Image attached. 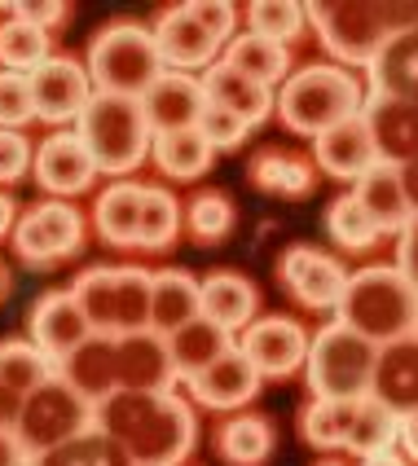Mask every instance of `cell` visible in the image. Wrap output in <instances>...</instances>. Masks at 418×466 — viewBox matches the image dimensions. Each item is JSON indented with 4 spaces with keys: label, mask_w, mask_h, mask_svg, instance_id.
<instances>
[{
    "label": "cell",
    "mask_w": 418,
    "mask_h": 466,
    "mask_svg": "<svg viewBox=\"0 0 418 466\" xmlns=\"http://www.w3.org/2000/svg\"><path fill=\"white\" fill-rule=\"evenodd\" d=\"M97 427L132 466H181L199 444V414L177 391H115L97 405Z\"/></svg>",
    "instance_id": "obj_1"
},
{
    "label": "cell",
    "mask_w": 418,
    "mask_h": 466,
    "mask_svg": "<svg viewBox=\"0 0 418 466\" xmlns=\"http://www.w3.org/2000/svg\"><path fill=\"white\" fill-rule=\"evenodd\" d=\"M309 26L335 66H366L396 35L418 31V0H317L309 5Z\"/></svg>",
    "instance_id": "obj_2"
},
{
    "label": "cell",
    "mask_w": 418,
    "mask_h": 466,
    "mask_svg": "<svg viewBox=\"0 0 418 466\" xmlns=\"http://www.w3.org/2000/svg\"><path fill=\"white\" fill-rule=\"evenodd\" d=\"M366 110V79L335 62H313L291 71V79L278 88V119L295 137H321L357 119Z\"/></svg>",
    "instance_id": "obj_3"
},
{
    "label": "cell",
    "mask_w": 418,
    "mask_h": 466,
    "mask_svg": "<svg viewBox=\"0 0 418 466\" xmlns=\"http://www.w3.org/2000/svg\"><path fill=\"white\" fill-rule=\"evenodd\" d=\"M335 317L374 348H388L396 339L418 335V286L396 264H366L348 278Z\"/></svg>",
    "instance_id": "obj_4"
},
{
    "label": "cell",
    "mask_w": 418,
    "mask_h": 466,
    "mask_svg": "<svg viewBox=\"0 0 418 466\" xmlns=\"http://www.w3.org/2000/svg\"><path fill=\"white\" fill-rule=\"evenodd\" d=\"M76 132L84 137L88 155L97 158V172L115 177V181H128L155 150V128L141 110V97L93 93V102L79 115Z\"/></svg>",
    "instance_id": "obj_5"
},
{
    "label": "cell",
    "mask_w": 418,
    "mask_h": 466,
    "mask_svg": "<svg viewBox=\"0 0 418 466\" xmlns=\"http://www.w3.org/2000/svg\"><path fill=\"white\" fill-rule=\"evenodd\" d=\"M374 365H379V348L335 317L309 343V361H304L309 396H321V400H362V396L374 391Z\"/></svg>",
    "instance_id": "obj_6"
},
{
    "label": "cell",
    "mask_w": 418,
    "mask_h": 466,
    "mask_svg": "<svg viewBox=\"0 0 418 466\" xmlns=\"http://www.w3.org/2000/svg\"><path fill=\"white\" fill-rule=\"evenodd\" d=\"M88 76L97 93H119V97H141L168 66L158 57L155 26L141 23H106L93 40H88Z\"/></svg>",
    "instance_id": "obj_7"
},
{
    "label": "cell",
    "mask_w": 418,
    "mask_h": 466,
    "mask_svg": "<svg viewBox=\"0 0 418 466\" xmlns=\"http://www.w3.org/2000/svg\"><path fill=\"white\" fill-rule=\"evenodd\" d=\"M93 427H97V405L84 400V396L57 374L45 388H36L26 396L23 418H18V441H23V449L31 458H40V453L76 441V436L93 431Z\"/></svg>",
    "instance_id": "obj_8"
},
{
    "label": "cell",
    "mask_w": 418,
    "mask_h": 466,
    "mask_svg": "<svg viewBox=\"0 0 418 466\" xmlns=\"http://www.w3.org/2000/svg\"><path fill=\"white\" fill-rule=\"evenodd\" d=\"M14 251L31 268H53L57 259L84 251V216L66 198H45L18 216Z\"/></svg>",
    "instance_id": "obj_9"
},
{
    "label": "cell",
    "mask_w": 418,
    "mask_h": 466,
    "mask_svg": "<svg viewBox=\"0 0 418 466\" xmlns=\"http://www.w3.org/2000/svg\"><path fill=\"white\" fill-rule=\"evenodd\" d=\"M309 343L313 335L304 330L300 317H287V312H269V317H256L242 335H238V352L256 365L264 383H282L291 374H300L304 361H309Z\"/></svg>",
    "instance_id": "obj_10"
},
{
    "label": "cell",
    "mask_w": 418,
    "mask_h": 466,
    "mask_svg": "<svg viewBox=\"0 0 418 466\" xmlns=\"http://www.w3.org/2000/svg\"><path fill=\"white\" fill-rule=\"evenodd\" d=\"M348 278L352 273L343 268V259H335L331 251H321V247H309V242L287 247L282 259H278V282H282V290L309 312H340Z\"/></svg>",
    "instance_id": "obj_11"
},
{
    "label": "cell",
    "mask_w": 418,
    "mask_h": 466,
    "mask_svg": "<svg viewBox=\"0 0 418 466\" xmlns=\"http://www.w3.org/2000/svg\"><path fill=\"white\" fill-rule=\"evenodd\" d=\"M93 76L88 66L76 62V57H62L53 53L45 66L31 71V102H36V119L49 124L53 132L66 128V124H79V115L93 102Z\"/></svg>",
    "instance_id": "obj_12"
},
{
    "label": "cell",
    "mask_w": 418,
    "mask_h": 466,
    "mask_svg": "<svg viewBox=\"0 0 418 466\" xmlns=\"http://www.w3.org/2000/svg\"><path fill=\"white\" fill-rule=\"evenodd\" d=\"M155 45H158L163 66H168V71H185V76L216 66V62H220V53H225V40H220V35L199 18L194 0L172 5V9H163V14H158Z\"/></svg>",
    "instance_id": "obj_13"
},
{
    "label": "cell",
    "mask_w": 418,
    "mask_h": 466,
    "mask_svg": "<svg viewBox=\"0 0 418 466\" xmlns=\"http://www.w3.org/2000/svg\"><path fill=\"white\" fill-rule=\"evenodd\" d=\"M31 177L49 198H66L71 203L79 194H88L102 172H97V158L88 155V146H84V137L76 128H57L36 146Z\"/></svg>",
    "instance_id": "obj_14"
},
{
    "label": "cell",
    "mask_w": 418,
    "mask_h": 466,
    "mask_svg": "<svg viewBox=\"0 0 418 466\" xmlns=\"http://www.w3.org/2000/svg\"><path fill=\"white\" fill-rule=\"evenodd\" d=\"M26 339L40 352H49L53 361H66L79 343L93 339V326H88V317L79 309V299L71 295V286L66 290H45L31 304V312H26Z\"/></svg>",
    "instance_id": "obj_15"
},
{
    "label": "cell",
    "mask_w": 418,
    "mask_h": 466,
    "mask_svg": "<svg viewBox=\"0 0 418 466\" xmlns=\"http://www.w3.org/2000/svg\"><path fill=\"white\" fill-rule=\"evenodd\" d=\"M260 374H256V365L247 361L238 348H229L220 361H211L203 374H194V379H185V391H189V400L199 405V410H211V414H238V410H247L256 396H260Z\"/></svg>",
    "instance_id": "obj_16"
},
{
    "label": "cell",
    "mask_w": 418,
    "mask_h": 466,
    "mask_svg": "<svg viewBox=\"0 0 418 466\" xmlns=\"http://www.w3.org/2000/svg\"><path fill=\"white\" fill-rule=\"evenodd\" d=\"M115 361H119V388L124 391H177L181 374L172 361L168 335L158 330H137V335L115 339Z\"/></svg>",
    "instance_id": "obj_17"
},
{
    "label": "cell",
    "mask_w": 418,
    "mask_h": 466,
    "mask_svg": "<svg viewBox=\"0 0 418 466\" xmlns=\"http://www.w3.org/2000/svg\"><path fill=\"white\" fill-rule=\"evenodd\" d=\"M141 110L150 119V128L158 132H189L199 128L203 110H208V93L199 76H185V71H163V76L141 93Z\"/></svg>",
    "instance_id": "obj_18"
},
{
    "label": "cell",
    "mask_w": 418,
    "mask_h": 466,
    "mask_svg": "<svg viewBox=\"0 0 418 466\" xmlns=\"http://www.w3.org/2000/svg\"><path fill=\"white\" fill-rule=\"evenodd\" d=\"M313 163H317V172L331 177V181H343V185L362 181L370 167L379 163V150H374L366 115H357V119H348L340 128L321 132L313 141Z\"/></svg>",
    "instance_id": "obj_19"
},
{
    "label": "cell",
    "mask_w": 418,
    "mask_h": 466,
    "mask_svg": "<svg viewBox=\"0 0 418 466\" xmlns=\"http://www.w3.org/2000/svg\"><path fill=\"white\" fill-rule=\"evenodd\" d=\"M366 124L383 163H414L418 158V102L405 97H366Z\"/></svg>",
    "instance_id": "obj_20"
},
{
    "label": "cell",
    "mask_w": 418,
    "mask_h": 466,
    "mask_svg": "<svg viewBox=\"0 0 418 466\" xmlns=\"http://www.w3.org/2000/svg\"><path fill=\"white\" fill-rule=\"evenodd\" d=\"M317 163L309 155H295V150H278V146H264L251 155L247 163V181L251 189H260V194H273V198H291V203H300V198H309L317 189Z\"/></svg>",
    "instance_id": "obj_21"
},
{
    "label": "cell",
    "mask_w": 418,
    "mask_h": 466,
    "mask_svg": "<svg viewBox=\"0 0 418 466\" xmlns=\"http://www.w3.org/2000/svg\"><path fill=\"white\" fill-rule=\"evenodd\" d=\"M352 198L366 208V216L379 225L383 238H401V229L414 220V208H410L405 185H401V167H396V163H383V158L352 185Z\"/></svg>",
    "instance_id": "obj_22"
},
{
    "label": "cell",
    "mask_w": 418,
    "mask_h": 466,
    "mask_svg": "<svg viewBox=\"0 0 418 466\" xmlns=\"http://www.w3.org/2000/svg\"><path fill=\"white\" fill-rule=\"evenodd\" d=\"M211 449L225 466H264L278 449V427L273 418L238 410L211 431Z\"/></svg>",
    "instance_id": "obj_23"
},
{
    "label": "cell",
    "mask_w": 418,
    "mask_h": 466,
    "mask_svg": "<svg viewBox=\"0 0 418 466\" xmlns=\"http://www.w3.org/2000/svg\"><path fill=\"white\" fill-rule=\"evenodd\" d=\"M57 374H62V379H66V383H71L84 400H93V405L110 400V396L119 391L115 339H110V335H93L88 343H79L66 361H57Z\"/></svg>",
    "instance_id": "obj_24"
},
{
    "label": "cell",
    "mask_w": 418,
    "mask_h": 466,
    "mask_svg": "<svg viewBox=\"0 0 418 466\" xmlns=\"http://www.w3.org/2000/svg\"><path fill=\"white\" fill-rule=\"evenodd\" d=\"M203 317L216 321L220 330H247L260 317V290L251 278H242L234 268H216L203 278Z\"/></svg>",
    "instance_id": "obj_25"
},
{
    "label": "cell",
    "mask_w": 418,
    "mask_h": 466,
    "mask_svg": "<svg viewBox=\"0 0 418 466\" xmlns=\"http://www.w3.org/2000/svg\"><path fill=\"white\" fill-rule=\"evenodd\" d=\"M199 84H203V93H208L211 106L234 110L238 119H247L251 128H260L264 119L278 110V93H273V88H264V84H256V79L238 76L234 66H225V62L208 66V71L199 76Z\"/></svg>",
    "instance_id": "obj_26"
},
{
    "label": "cell",
    "mask_w": 418,
    "mask_h": 466,
    "mask_svg": "<svg viewBox=\"0 0 418 466\" xmlns=\"http://www.w3.org/2000/svg\"><path fill=\"white\" fill-rule=\"evenodd\" d=\"M141 189L137 181H115L106 185L93 203V225L97 238L115 251H141Z\"/></svg>",
    "instance_id": "obj_27"
},
{
    "label": "cell",
    "mask_w": 418,
    "mask_h": 466,
    "mask_svg": "<svg viewBox=\"0 0 418 466\" xmlns=\"http://www.w3.org/2000/svg\"><path fill=\"white\" fill-rule=\"evenodd\" d=\"M199 317H203V282L185 268H158L155 295H150V330L177 335Z\"/></svg>",
    "instance_id": "obj_28"
},
{
    "label": "cell",
    "mask_w": 418,
    "mask_h": 466,
    "mask_svg": "<svg viewBox=\"0 0 418 466\" xmlns=\"http://www.w3.org/2000/svg\"><path fill=\"white\" fill-rule=\"evenodd\" d=\"M383 405H393L396 414H414L418 410V335L396 339L388 348H379L374 365V391Z\"/></svg>",
    "instance_id": "obj_29"
},
{
    "label": "cell",
    "mask_w": 418,
    "mask_h": 466,
    "mask_svg": "<svg viewBox=\"0 0 418 466\" xmlns=\"http://www.w3.org/2000/svg\"><path fill=\"white\" fill-rule=\"evenodd\" d=\"M220 62L234 66L238 76L264 84V88H282L291 79V49L269 40V35H256V31H238L234 40L225 45Z\"/></svg>",
    "instance_id": "obj_30"
},
{
    "label": "cell",
    "mask_w": 418,
    "mask_h": 466,
    "mask_svg": "<svg viewBox=\"0 0 418 466\" xmlns=\"http://www.w3.org/2000/svg\"><path fill=\"white\" fill-rule=\"evenodd\" d=\"M370 97H405L418 102V31L396 35L388 49L370 62Z\"/></svg>",
    "instance_id": "obj_31"
},
{
    "label": "cell",
    "mask_w": 418,
    "mask_h": 466,
    "mask_svg": "<svg viewBox=\"0 0 418 466\" xmlns=\"http://www.w3.org/2000/svg\"><path fill=\"white\" fill-rule=\"evenodd\" d=\"M155 167L168 177V181H203L216 163V150L203 141V132L189 128V132H158L155 137Z\"/></svg>",
    "instance_id": "obj_32"
},
{
    "label": "cell",
    "mask_w": 418,
    "mask_h": 466,
    "mask_svg": "<svg viewBox=\"0 0 418 466\" xmlns=\"http://www.w3.org/2000/svg\"><path fill=\"white\" fill-rule=\"evenodd\" d=\"M168 348H172L177 374H181V383H185V379L203 374L211 361H220V357L234 348V335H229V330H220V326L208 321V317H199V321L181 326L177 335H168Z\"/></svg>",
    "instance_id": "obj_33"
},
{
    "label": "cell",
    "mask_w": 418,
    "mask_h": 466,
    "mask_svg": "<svg viewBox=\"0 0 418 466\" xmlns=\"http://www.w3.org/2000/svg\"><path fill=\"white\" fill-rule=\"evenodd\" d=\"M357 405L362 400H321V396H313L300 410V436H304V444H313L321 453L348 449L352 422H357Z\"/></svg>",
    "instance_id": "obj_34"
},
{
    "label": "cell",
    "mask_w": 418,
    "mask_h": 466,
    "mask_svg": "<svg viewBox=\"0 0 418 466\" xmlns=\"http://www.w3.org/2000/svg\"><path fill=\"white\" fill-rule=\"evenodd\" d=\"M185 229V208L181 198L163 185H146L141 189V251L163 256L177 247V238Z\"/></svg>",
    "instance_id": "obj_35"
},
{
    "label": "cell",
    "mask_w": 418,
    "mask_h": 466,
    "mask_svg": "<svg viewBox=\"0 0 418 466\" xmlns=\"http://www.w3.org/2000/svg\"><path fill=\"white\" fill-rule=\"evenodd\" d=\"M150 295H155L150 268H141V264L115 268V339L150 330Z\"/></svg>",
    "instance_id": "obj_36"
},
{
    "label": "cell",
    "mask_w": 418,
    "mask_h": 466,
    "mask_svg": "<svg viewBox=\"0 0 418 466\" xmlns=\"http://www.w3.org/2000/svg\"><path fill=\"white\" fill-rule=\"evenodd\" d=\"M326 233H331V242L340 247L343 256H370V251L383 242L379 225H374L366 216V208L352 198V189L340 194V198L326 208Z\"/></svg>",
    "instance_id": "obj_37"
},
{
    "label": "cell",
    "mask_w": 418,
    "mask_h": 466,
    "mask_svg": "<svg viewBox=\"0 0 418 466\" xmlns=\"http://www.w3.org/2000/svg\"><path fill=\"white\" fill-rule=\"evenodd\" d=\"M396 444H401V414L393 405H383L379 396H362L352 436H348V453L352 458H370V453H388Z\"/></svg>",
    "instance_id": "obj_38"
},
{
    "label": "cell",
    "mask_w": 418,
    "mask_h": 466,
    "mask_svg": "<svg viewBox=\"0 0 418 466\" xmlns=\"http://www.w3.org/2000/svg\"><path fill=\"white\" fill-rule=\"evenodd\" d=\"M49 379H57V361L49 352H40L31 339H0V383H9L14 391L31 396L36 388H45Z\"/></svg>",
    "instance_id": "obj_39"
},
{
    "label": "cell",
    "mask_w": 418,
    "mask_h": 466,
    "mask_svg": "<svg viewBox=\"0 0 418 466\" xmlns=\"http://www.w3.org/2000/svg\"><path fill=\"white\" fill-rule=\"evenodd\" d=\"M53 57V35L31 26L26 18L9 14L0 23V66L5 71H18V76H31L36 66H45Z\"/></svg>",
    "instance_id": "obj_40"
},
{
    "label": "cell",
    "mask_w": 418,
    "mask_h": 466,
    "mask_svg": "<svg viewBox=\"0 0 418 466\" xmlns=\"http://www.w3.org/2000/svg\"><path fill=\"white\" fill-rule=\"evenodd\" d=\"M238 225V208L229 194L220 189H199L189 203H185V229L199 247H220Z\"/></svg>",
    "instance_id": "obj_41"
},
{
    "label": "cell",
    "mask_w": 418,
    "mask_h": 466,
    "mask_svg": "<svg viewBox=\"0 0 418 466\" xmlns=\"http://www.w3.org/2000/svg\"><path fill=\"white\" fill-rule=\"evenodd\" d=\"M242 18H247V31L269 35L287 49L309 35V5H295V0H251L242 9Z\"/></svg>",
    "instance_id": "obj_42"
},
{
    "label": "cell",
    "mask_w": 418,
    "mask_h": 466,
    "mask_svg": "<svg viewBox=\"0 0 418 466\" xmlns=\"http://www.w3.org/2000/svg\"><path fill=\"white\" fill-rule=\"evenodd\" d=\"M71 295L79 299V309L88 317L93 335H110L115 339V268L93 264V268H79Z\"/></svg>",
    "instance_id": "obj_43"
},
{
    "label": "cell",
    "mask_w": 418,
    "mask_h": 466,
    "mask_svg": "<svg viewBox=\"0 0 418 466\" xmlns=\"http://www.w3.org/2000/svg\"><path fill=\"white\" fill-rule=\"evenodd\" d=\"M31 466H132V462L102 427H93V431H84L76 441H66V444H57V449H49V453H40V458H31Z\"/></svg>",
    "instance_id": "obj_44"
},
{
    "label": "cell",
    "mask_w": 418,
    "mask_h": 466,
    "mask_svg": "<svg viewBox=\"0 0 418 466\" xmlns=\"http://www.w3.org/2000/svg\"><path fill=\"white\" fill-rule=\"evenodd\" d=\"M31 119H36V102H31V76L0 71V128L23 132Z\"/></svg>",
    "instance_id": "obj_45"
},
{
    "label": "cell",
    "mask_w": 418,
    "mask_h": 466,
    "mask_svg": "<svg viewBox=\"0 0 418 466\" xmlns=\"http://www.w3.org/2000/svg\"><path fill=\"white\" fill-rule=\"evenodd\" d=\"M199 132H203V141H208L211 150H238V146L251 137V124H247V119H238L234 110L208 102L203 119H199Z\"/></svg>",
    "instance_id": "obj_46"
},
{
    "label": "cell",
    "mask_w": 418,
    "mask_h": 466,
    "mask_svg": "<svg viewBox=\"0 0 418 466\" xmlns=\"http://www.w3.org/2000/svg\"><path fill=\"white\" fill-rule=\"evenodd\" d=\"M36 163V146L26 141V132L0 128V185H18L31 177Z\"/></svg>",
    "instance_id": "obj_47"
},
{
    "label": "cell",
    "mask_w": 418,
    "mask_h": 466,
    "mask_svg": "<svg viewBox=\"0 0 418 466\" xmlns=\"http://www.w3.org/2000/svg\"><path fill=\"white\" fill-rule=\"evenodd\" d=\"M9 14L26 18V23L40 26V31H53V26H62L71 18V5H62V0H23V5H14Z\"/></svg>",
    "instance_id": "obj_48"
},
{
    "label": "cell",
    "mask_w": 418,
    "mask_h": 466,
    "mask_svg": "<svg viewBox=\"0 0 418 466\" xmlns=\"http://www.w3.org/2000/svg\"><path fill=\"white\" fill-rule=\"evenodd\" d=\"M396 268L418 286V216L401 229V238H396Z\"/></svg>",
    "instance_id": "obj_49"
},
{
    "label": "cell",
    "mask_w": 418,
    "mask_h": 466,
    "mask_svg": "<svg viewBox=\"0 0 418 466\" xmlns=\"http://www.w3.org/2000/svg\"><path fill=\"white\" fill-rule=\"evenodd\" d=\"M23 405H26V396H23V391H14L9 383H0V427H5V431H18V418H23Z\"/></svg>",
    "instance_id": "obj_50"
},
{
    "label": "cell",
    "mask_w": 418,
    "mask_h": 466,
    "mask_svg": "<svg viewBox=\"0 0 418 466\" xmlns=\"http://www.w3.org/2000/svg\"><path fill=\"white\" fill-rule=\"evenodd\" d=\"M0 466H31V453L23 449L18 431H5V427H0Z\"/></svg>",
    "instance_id": "obj_51"
},
{
    "label": "cell",
    "mask_w": 418,
    "mask_h": 466,
    "mask_svg": "<svg viewBox=\"0 0 418 466\" xmlns=\"http://www.w3.org/2000/svg\"><path fill=\"white\" fill-rule=\"evenodd\" d=\"M396 449L418 466V410L414 414H401V444H396Z\"/></svg>",
    "instance_id": "obj_52"
},
{
    "label": "cell",
    "mask_w": 418,
    "mask_h": 466,
    "mask_svg": "<svg viewBox=\"0 0 418 466\" xmlns=\"http://www.w3.org/2000/svg\"><path fill=\"white\" fill-rule=\"evenodd\" d=\"M18 216H23V211H18V203H14V194H9V189H0V242H5V238H14Z\"/></svg>",
    "instance_id": "obj_53"
},
{
    "label": "cell",
    "mask_w": 418,
    "mask_h": 466,
    "mask_svg": "<svg viewBox=\"0 0 418 466\" xmlns=\"http://www.w3.org/2000/svg\"><path fill=\"white\" fill-rule=\"evenodd\" d=\"M401 185H405V198H410V208L418 216V158L414 163H401Z\"/></svg>",
    "instance_id": "obj_54"
},
{
    "label": "cell",
    "mask_w": 418,
    "mask_h": 466,
    "mask_svg": "<svg viewBox=\"0 0 418 466\" xmlns=\"http://www.w3.org/2000/svg\"><path fill=\"white\" fill-rule=\"evenodd\" d=\"M357 466H410V458L401 449H388V453H370V458H357Z\"/></svg>",
    "instance_id": "obj_55"
},
{
    "label": "cell",
    "mask_w": 418,
    "mask_h": 466,
    "mask_svg": "<svg viewBox=\"0 0 418 466\" xmlns=\"http://www.w3.org/2000/svg\"><path fill=\"white\" fill-rule=\"evenodd\" d=\"M313 466H352L348 458H340V453H326V458H317Z\"/></svg>",
    "instance_id": "obj_56"
},
{
    "label": "cell",
    "mask_w": 418,
    "mask_h": 466,
    "mask_svg": "<svg viewBox=\"0 0 418 466\" xmlns=\"http://www.w3.org/2000/svg\"><path fill=\"white\" fill-rule=\"evenodd\" d=\"M0 299H5V268H0Z\"/></svg>",
    "instance_id": "obj_57"
}]
</instances>
